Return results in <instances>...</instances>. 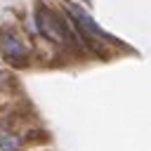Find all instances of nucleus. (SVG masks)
<instances>
[{"instance_id":"1","label":"nucleus","mask_w":151,"mask_h":151,"mask_svg":"<svg viewBox=\"0 0 151 151\" xmlns=\"http://www.w3.org/2000/svg\"><path fill=\"white\" fill-rule=\"evenodd\" d=\"M33 24H35V31L47 38L50 42H57V45H66V42H73V33L68 31V24L61 14H57L50 5L45 2H35V9H33Z\"/></svg>"},{"instance_id":"2","label":"nucleus","mask_w":151,"mask_h":151,"mask_svg":"<svg viewBox=\"0 0 151 151\" xmlns=\"http://www.w3.org/2000/svg\"><path fill=\"white\" fill-rule=\"evenodd\" d=\"M0 54L14 68H24L31 61V50L19 38V33L9 26H0Z\"/></svg>"},{"instance_id":"3","label":"nucleus","mask_w":151,"mask_h":151,"mask_svg":"<svg viewBox=\"0 0 151 151\" xmlns=\"http://www.w3.org/2000/svg\"><path fill=\"white\" fill-rule=\"evenodd\" d=\"M21 139L17 134H0V151H19Z\"/></svg>"}]
</instances>
